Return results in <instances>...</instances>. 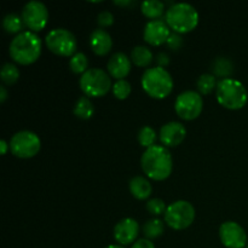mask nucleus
<instances>
[{
  "label": "nucleus",
  "instance_id": "nucleus-3",
  "mask_svg": "<svg viewBox=\"0 0 248 248\" xmlns=\"http://www.w3.org/2000/svg\"><path fill=\"white\" fill-rule=\"evenodd\" d=\"M165 22L173 33L186 34L196 28L199 23V12L188 2H174L166 10Z\"/></svg>",
  "mask_w": 248,
  "mask_h": 248
},
{
  "label": "nucleus",
  "instance_id": "nucleus-17",
  "mask_svg": "<svg viewBox=\"0 0 248 248\" xmlns=\"http://www.w3.org/2000/svg\"><path fill=\"white\" fill-rule=\"evenodd\" d=\"M90 46L97 56H106L113 47V39L106 29H94L90 35Z\"/></svg>",
  "mask_w": 248,
  "mask_h": 248
},
{
  "label": "nucleus",
  "instance_id": "nucleus-24",
  "mask_svg": "<svg viewBox=\"0 0 248 248\" xmlns=\"http://www.w3.org/2000/svg\"><path fill=\"white\" fill-rule=\"evenodd\" d=\"M23 19L17 14H7L2 19V27L9 34H19L23 29Z\"/></svg>",
  "mask_w": 248,
  "mask_h": 248
},
{
  "label": "nucleus",
  "instance_id": "nucleus-31",
  "mask_svg": "<svg viewBox=\"0 0 248 248\" xmlns=\"http://www.w3.org/2000/svg\"><path fill=\"white\" fill-rule=\"evenodd\" d=\"M97 23L101 28H107V27H110L114 23V16L110 11H104L99 12L98 16H97Z\"/></svg>",
  "mask_w": 248,
  "mask_h": 248
},
{
  "label": "nucleus",
  "instance_id": "nucleus-32",
  "mask_svg": "<svg viewBox=\"0 0 248 248\" xmlns=\"http://www.w3.org/2000/svg\"><path fill=\"white\" fill-rule=\"evenodd\" d=\"M166 44L171 50L177 51L182 47V45H183V38L181 36V34L171 33L170 34L169 39H167Z\"/></svg>",
  "mask_w": 248,
  "mask_h": 248
},
{
  "label": "nucleus",
  "instance_id": "nucleus-25",
  "mask_svg": "<svg viewBox=\"0 0 248 248\" xmlns=\"http://www.w3.org/2000/svg\"><path fill=\"white\" fill-rule=\"evenodd\" d=\"M217 84L216 81V77L213 74H202L199 77L198 81H196V87L201 96H206L210 94L213 90L217 89Z\"/></svg>",
  "mask_w": 248,
  "mask_h": 248
},
{
  "label": "nucleus",
  "instance_id": "nucleus-4",
  "mask_svg": "<svg viewBox=\"0 0 248 248\" xmlns=\"http://www.w3.org/2000/svg\"><path fill=\"white\" fill-rule=\"evenodd\" d=\"M216 96L218 103L230 110L242 109L248 101V93L245 85L232 78L220 79L218 81Z\"/></svg>",
  "mask_w": 248,
  "mask_h": 248
},
{
  "label": "nucleus",
  "instance_id": "nucleus-18",
  "mask_svg": "<svg viewBox=\"0 0 248 248\" xmlns=\"http://www.w3.org/2000/svg\"><path fill=\"white\" fill-rule=\"evenodd\" d=\"M128 186H130V191L132 196L137 199V200H145V199H148L152 195L153 186L145 177H133L130 181V183H128Z\"/></svg>",
  "mask_w": 248,
  "mask_h": 248
},
{
  "label": "nucleus",
  "instance_id": "nucleus-15",
  "mask_svg": "<svg viewBox=\"0 0 248 248\" xmlns=\"http://www.w3.org/2000/svg\"><path fill=\"white\" fill-rule=\"evenodd\" d=\"M186 136V130L184 125L178 121H170L161 126L159 138L162 145L169 148H174L181 144Z\"/></svg>",
  "mask_w": 248,
  "mask_h": 248
},
{
  "label": "nucleus",
  "instance_id": "nucleus-10",
  "mask_svg": "<svg viewBox=\"0 0 248 248\" xmlns=\"http://www.w3.org/2000/svg\"><path fill=\"white\" fill-rule=\"evenodd\" d=\"M203 99L199 92L188 90L177 96L174 102V110L177 115L186 121L199 118L202 113Z\"/></svg>",
  "mask_w": 248,
  "mask_h": 248
},
{
  "label": "nucleus",
  "instance_id": "nucleus-6",
  "mask_svg": "<svg viewBox=\"0 0 248 248\" xmlns=\"http://www.w3.org/2000/svg\"><path fill=\"white\" fill-rule=\"evenodd\" d=\"M79 85L86 97H103L113 87L109 73L101 68H91L85 72L80 78Z\"/></svg>",
  "mask_w": 248,
  "mask_h": 248
},
{
  "label": "nucleus",
  "instance_id": "nucleus-33",
  "mask_svg": "<svg viewBox=\"0 0 248 248\" xmlns=\"http://www.w3.org/2000/svg\"><path fill=\"white\" fill-rule=\"evenodd\" d=\"M132 248H155L154 242L149 239H140L132 245Z\"/></svg>",
  "mask_w": 248,
  "mask_h": 248
},
{
  "label": "nucleus",
  "instance_id": "nucleus-29",
  "mask_svg": "<svg viewBox=\"0 0 248 248\" xmlns=\"http://www.w3.org/2000/svg\"><path fill=\"white\" fill-rule=\"evenodd\" d=\"M111 91H113L114 97H116L118 99H121V101H123V99H126L130 96L131 91H132V87H131V84L127 80H116L113 84Z\"/></svg>",
  "mask_w": 248,
  "mask_h": 248
},
{
  "label": "nucleus",
  "instance_id": "nucleus-23",
  "mask_svg": "<svg viewBox=\"0 0 248 248\" xmlns=\"http://www.w3.org/2000/svg\"><path fill=\"white\" fill-rule=\"evenodd\" d=\"M164 222H162L161 219H159V218L149 219L147 223H144V225H143L142 228L145 239L149 240H154L161 236V235L164 234Z\"/></svg>",
  "mask_w": 248,
  "mask_h": 248
},
{
  "label": "nucleus",
  "instance_id": "nucleus-14",
  "mask_svg": "<svg viewBox=\"0 0 248 248\" xmlns=\"http://www.w3.org/2000/svg\"><path fill=\"white\" fill-rule=\"evenodd\" d=\"M171 29L167 26V23L162 19H154L149 21L144 26L143 31V38L145 43L152 46H160L165 44L171 34Z\"/></svg>",
  "mask_w": 248,
  "mask_h": 248
},
{
  "label": "nucleus",
  "instance_id": "nucleus-2",
  "mask_svg": "<svg viewBox=\"0 0 248 248\" xmlns=\"http://www.w3.org/2000/svg\"><path fill=\"white\" fill-rule=\"evenodd\" d=\"M41 47L43 43L38 34L24 31L12 39L9 46V53L16 63L28 65L38 61L41 55Z\"/></svg>",
  "mask_w": 248,
  "mask_h": 248
},
{
  "label": "nucleus",
  "instance_id": "nucleus-19",
  "mask_svg": "<svg viewBox=\"0 0 248 248\" xmlns=\"http://www.w3.org/2000/svg\"><path fill=\"white\" fill-rule=\"evenodd\" d=\"M153 60H154V55H153L152 50L147 46H136L131 51V61H132L133 64L140 68L149 67Z\"/></svg>",
  "mask_w": 248,
  "mask_h": 248
},
{
  "label": "nucleus",
  "instance_id": "nucleus-22",
  "mask_svg": "<svg viewBox=\"0 0 248 248\" xmlns=\"http://www.w3.org/2000/svg\"><path fill=\"white\" fill-rule=\"evenodd\" d=\"M213 75L220 77L222 79H228L234 72V64L228 57H217L212 63Z\"/></svg>",
  "mask_w": 248,
  "mask_h": 248
},
{
  "label": "nucleus",
  "instance_id": "nucleus-9",
  "mask_svg": "<svg viewBox=\"0 0 248 248\" xmlns=\"http://www.w3.org/2000/svg\"><path fill=\"white\" fill-rule=\"evenodd\" d=\"M10 152L19 159H31L39 153L41 140L36 133L31 131H18L10 140Z\"/></svg>",
  "mask_w": 248,
  "mask_h": 248
},
{
  "label": "nucleus",
  "instance_id": "nucleus-39",
  "mask_svg": "<svg viewBox=\"0 0 248 248\" xmlns=\"http://www.w3.org/2000/svg\"><path fill=\"white\" fill-rule=\"evenodd\" d=\"M247 248H248V245H247Z\"/></svg>",
  "mask_w": 248,
  "mask_h": 248
},
{
  "label": "nucleus",
  "instance_id": "nucleus-16",
  "mask_svg": "<svg viewBox=\"0 0 248 248\" xmlns=\"http://www.w3.org/2000/svg\"><path fill=\"white\" fill-rule=\"evenodd\" d=\"M131 67H132V61L124 52L114 53L107 63V70L109 75L115 78L116 80H123L124 78L127 77L131 72Z\"/></svg>",
  "mask_w": 248,
  "mask_h": 248
},
{
  "label": "nucleus",
  "instance_id": "nucleus-11",
  "mask_svg": "<svg viewBox=\"0 0 248 248\" xmlns=\"http://www.w3.org/2000/svg\"><path fill=\"white\" fill-rule=\"evenodd\" d=\"M23 23L31 31H40L46 27L48 21V10L44 2L39 0L28 1L22 9L21 14Z\"/></svg>",
  "mask_w": 248,
  "mask_h": 248
},
{
  "label": "nucleus",
  "instance_id": "nucleus-8",
  "mask_svg": "<svg viewBox=\"0 0 248 248\" xmlns=\"http://www.w3.org/2000/svg\"><path fill=\"white\" fill-rule=\"evenodd\" d=\"M46 46L51 52L63 57H72L77 53L78 41L74 34L65 28H55L46 34Z\"/></svg>",
  "mask_w": 248,
  "mask_h": 248
},
{
  "label": "nucleus",
  "instance_id": "nucleus-13",
  "mask_svg": "<svg viewBox=\"0 0 248 248\" xmlns=\"http://www.w3.org/2000/svg\"><path fill=\"white\" fill-rule=\"evenodd\" d=\"M140 234V224L133 218H124L114 227V239L121 246L135 244Z\"/></svg>",
  "mask_w": 248,
  "mask_h": 248
},
{
  "label": "nucleus",
  "instance_id": "nucleus-5",
  "mask_svg": "<svg viewBox=\"0 0 248 248\" xmlns=\"http://www.w3.org/2000/svg\"><path fill=\"white\" fill-rule=\"evenodd\" d=\"M142 87L148 96L155 99H164L173 90V79L165 68L152 67L142 75Z\"/></svg>",
  "mask_w": 248,
  "mask_h": 248
},
{
  "label": "nucleus",
  "instance_id": "nucleus-7",
  "mask_svg": "<svg viewBox=\"0 0 248 248\" xmlns=\"http://www.w3.org/2000/svg\"><path fill=\"white\" fill-rule=\"evenodd\" d=\"M195 219V208L189 201L178 200L167 206L165 222L174 230H184L190 227Z\"/></svg>",
  "mask_w": 248,
  "mask_h": 248
},
{
  "label": "nucleus",
  "instance_id": "nucleus-35",
  "mask_svg": "<svg viewBox=\"0 0 248 248\" xmlns=\"http://www.w3.org/2000/svg\"><path fill=\"white\" fill-rule=\"evenodd\" d=\"M7 99V90L4 85L0 86V103H4Z\"/></svg>",
  "mask_w": 248,
  "mask_h": 248
},
{
  "label": "nucleus",
  "instance_id": "nucleus-38",
  "mask_svg": "<svg viewBox=\"0 0 248 248\" xmlns=\"http://www.w3.org/2000/svg\"><path fill=\"white\" fill-rule=\"evenodd\" d=\"M104 248H126L125 246H121V245H109V246Z\"/></svg>",
  "mask_w": 248,
  "mask_h": 248
},
{
  "label": "nucleus",
  "instance_id": "nucleus-1",
  "mask_svg": "<svg viewBox=\"0 0 248 248\" xmlns=\"http://www.w3.org/2000/svg\"><path fill=\"white\" fill-rule=\"evenodd\" d=\"M143 172L154 181H165L169 178L173 169V160L170 150L164 145H153L144 150L140 157Z\"/></svg>",
  "mask_w": 248,
  "mask_h": 248
},
{
  "label": "nucleus",
  "instance_id": "nucleus-12",
  "mask_svg": "<svg viewBox=\"0 0 248 248\" xmlns=\"http://www.w3.org/2000/svg\"><path fill=\"white\" fill-rule=\"evenodd\" d=\"M219 239L227 248H244L248 245L247 234L236 222H225L219 228Z\"/></svg>",
  "mask_w": 248,
  "mask_h": 248
},
{
  "label": "nucleus",
  "instance_id": "nucleus-36",
  "mask_svg": "<svg viewBox=\"0 0 248 248\" xmlns=\"http://www.w3.org/2000/svg\"><path fill=\"white\" fill-rule=\"evenodd\" d=\"M7 149H10V145L7 144L6 140H0V150H1V155H5L6 154Z\"/></svg>",
  "mask_w": 248,
  "mask_h": 248
},
{
  "label": "nucleus",
  "instance_id": "nucleus-21",
  "mask_svg": "<svg viewBox=\"0 0 248 248\" xmlns=\"http://www.w3.org/2000/svg\"><path fill=\"white\" fill-rule=\"evenodd\" d=\"M73 113H74L75 116L82 119V120H89V119H91L93 116L94 106L89 97L82 96L75 102Z\"/></svg>",
  "mask_w": 248,
  "mask_h": 248
},
{
  "label": "nucleus",
  "instance_id": "nucleus-26",
  "mask_svg": "<svg viewBox=\"0 0 248 248\" xmlns=\"http://www.w3.org/2000/svg\"><path fill=\"white\" fill-rule=\"evenodd\" d=\"M87 67H89V60H87L86 55L84 52H77L70 57L69 68L75 74L82 75L85 72L89 70Z\"/></svg>",
  "mask_w": 248,
  "mask_h": 248
},
{
  "label": "nucleus",
  "instance_id": "nucleus-37",
  "mask_svg": "<svg viewBox=\"0 0 248 248\" xmlns=\"http://www.w3.org/2000/svg\"><path fill=\"white\" fill-rule=\"evenodd\" d=\"M114 4L115 5H119V6H130V5H132L133 4V1L132 0H114Z\"/></svg>",
  "mask_w": 248,
  "mask_h": 248
},
{
  "label": "nucleus",
  "instance_id": "nucleus-28",
  "mask_svg": "<svg viewBox=\"0 0 248 248\" xmlns=\"http://www.w3.org/2000/svg\"><path fill=\"white\" fill-rule=\"evenodd\" d=\"M1 81L6 85H14L19 79V70L14 63H5L0 72Z\"/></svg>",
  "mask_w": 248,
  "mask_h": 248
},
{
  "label": "nucleus",
  "instance_id": "nucleus-34",
  "mask_svg": "<svg viewBox=\"0 0 248 248\" xmlns=\"http://www.w3.org/2000/svg\"><path fill=\"white\" fill-rule=\"evenodd\" d=\"M156 63H157V67H161L165 68L170 64V56L165 52H160L159 55L156 56Z\"/></svg>",
  "mask_w": 248,
  "mask_h": 248
},
{
  "label": "nucleus",
  "instance_id": "nucleus-30",
  "mask_svg": "<svg viewBox=\"0 0 248 248\" xmlns=\"http://www.w3.org/2000/svg\"><path fill=\"white\" fill-rule=\"evenodd\" d=\"M145 208H147V211L150 215L156 216L157 217V216L165 215V212H166L167 210V206L164 200H161V199L159 198H155L148 201L147 205H145Z\"/></svg>",
  "mask_w": 248,
  "mask_h": 248
},
{
  "label": "nucleus",
  "instance_id": "nucleus-20",
  "mask_svg": "<svg viewBox=\"0 0 248 248\" xmlns=\"http://www.w3.org/2000/svg\"><path fill=\"white\" fill-rule=\"evenodd\" d=\"M140 11L150 21L160 19L162 15L166 14L165 12V4L160 0H144L140 4Z\"/></svg>",
  "mask_w": 248,
  "mask_h": 248
},
{
  "label": "nucleus",
  "instance_id": "nucleus-27",
  "mask_svg": "<svg viewBox=\"0 0 248 248\" xmlns=\"http://www.w3.org/2000/svg\"><path fill=\"white\" fill-rule=\"evenodd\" d=\"M138 143L145 149L155 145L156 142V131L152 127V126H143L140 131H138L137 136Z\"/></svg>",
  "mask_w": 248,
  "mask_h": 248
}]
</instances>
